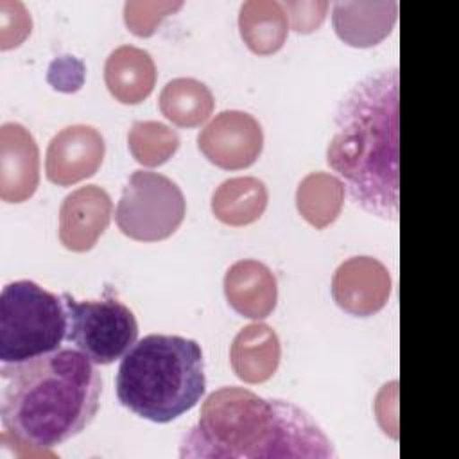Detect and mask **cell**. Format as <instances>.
<instances>
[{"label": "cell", "instance_id": "1", "mask_svg": "<svg viewBox=\"0 0 459 459\" xmlns=\"http://www.w3.org/2000/svg\"><path fill=\"white\" fill-rule=\"evenodd\" d=\"M398 90L396 65L366 74L339 102L326 147V163L351 201L391 222L400 206Z\"/></svg>", "mask_w": 459, "mask_h": 459}, {"label": "cell", "instance_id": "2", "mask_svg": "<svg viewBox=\"0 0 459 459\" xmlns=\"http://www.w3.org/2000/svg\"><path fill=\"white\" fill-rule=\"evenodd\" d=\"M0 416L18 445L48 450L81 434L97 416L102 378L81 350L59 348L2 364Z\"/></svg>", "mask_w": 459, "mask_h": 459}, {"label": "cell", "instance_id": "3", "mask_svg": "<svg viewBox=\"0 0 459 459\" xmlns=\"http://www.w3.org/2000/svg\"><path fill=\"white\" fill-rule=\"evenodd\" d=\"M179 457L333 459L337 452L307 411L228 385L206 396L197 423L179 445Z\"/></svg>", "mask_w": 459, "mask_h": 459}, {"label": "cell", "instance_id": "4", "mask_svg": "<svg viewBox=\"0 0 459 459\" xmlns=\"http://www.w3.org/2000/svg\"><path fill=\"white\" fill-rule=\"evenodd\" d=\"M204 389L203 350L181 335H145L127 350L117 373L118 402L154 423H169L195 407Z\"/></svg>", "mask_w": 459, "mask_h": 459}, {"label": "cell", "instance_id": "5", "mask_svg": "<svg viewBox=\"0 0 459 459\" xmlns=\"http://www.w3.org/2000/svg\"><path fill=\"white\" fill-rule=\"evenodd\" d=\"M63 298L30 280L7 283L0 294V359L2 364L23 362L59 350L66 339Z\"/></svg>", "mask_w": 459, "mask_h": 459}, {"label": "cell", "instance_id": "6", "mask_svg": "<svg viewBox=\"0 0 459 459\" xmlns=\"http://www.w3.org/2000/svg\"><path fill=\"white\" fill-rule=\"evenodd\" d=\"M186 213L181 188L167 176L134 170L115 210L118 230L140 242H158L170 237Z\"/></svg>", "mask_w": 459, "mask_h": 459}, {"label": "cell", "instance_id": "7", "mask_svg": "<svg viewBox=\"0 0 459 459\" xmlns=\"http://www.w3.org/2000/svg\"><path fill=\"white\" fill-rule=\"evenodd\" d=\"M61 298L68 319L66 339L95 364L115 362L136 342V317L122 301L115 298L79 301L66 292Z\"/></svg>", "mask_w": 459, "mask_h": 459}, {"label": "cell", "instance_id": "8", "mask_svg": "<svg viewBox=\"0 0 459 459\" xmlns=\"http://www.w3.org/2000/svg\"><path fill=\"white\" fill-rule=\"evenodd\" d=\"M199 151L213 165L238 170L253 165L264 149L260 122L240 109L217 113L197 134Z\"/></svg>", "mask_w": 459, "mask_h": 459}, {"label": "cell", "instance_id": "9", "mask_svg": "<svg viewBox=\"0 0 459 459\" xmlns=\"http://www.w3.org/2000/svg\"><path fill=\"white\" fill-rule=\"evenodd\" d=\"M106 154L104 136L99 129L86 124H74L52 136L45 172L48 181L68 186L93 176Z\"/></svg>", "mask_w": 459, "mask_h": 459}, {"label": "cell", "instance_id": "10", "mask_svg": "<svg viewBox=\"0 0 459 459\" xmlns=\"http://www.w3.org/2000/svg\"><path fill=\"white\" fill-rule=\"evenodd\" d=\"M332 296L351 316H373L385 307L391 296V274L373 256H351L335 269Z\"/></svg>", "mask_w": 459, "mask_h": 459}, {"label": "cell", "instance_id": "11", "mask_svg": "<svg viewBox=\"0 0 459 459\" xmlns=\"http://www.w3.org/2000/svg\"><path fill=\"white\" fill-rule=\"evenodd\" d=\"M39 183V149L30 131L18 122L0 127V197L23 203Z\"/></svg>", "mask_w": 459, "mask_h": 459}, {"label": "cell", "instance_id": "12", "mask_svg": "<svg viewBox=\"0 0 459 459\" xmlns=\"http://www.w3.org/2000/svg\"><path fill=\"white\" fill-rule=\"evenodd\" d=\"M113 203L99 185L70 192L59 208V240L70 251L91 249L109 224Z\"/></svg>", "mask_w": 459, "mask_h": 459}, {"label": "cell", "instance_id": "13", "mask_svg": "<svg viewBox=\"0 0 459 459\" xmlns=\"http://www.w3.org/2000/svg\"><path fill=\"white\" fill-rule=\"evenodd\" d=\"M398 2L355 0L332 5V23L337 36L351 47L378 45L394 27Z\"/></svg>", "mask_w": 459, "mask_h": 459}, {"label": "cell", "instance_id": "14", "mask_svg": "<svg viewBox=\"0 0 459 459\" xmlns=\"http://www.w3.org/2000/svg\"><path fill=\"white\" fill-rule=\"evenodd\" d=\"M224 294L231 308L240 316L264 319L276 307L278 283L265 264L246 258L226 271Z\"/></svg>", "mask_w": 459, "mask_h": 459}, {"label": "cell", "instance_id": "15", "mask_svg": "<svg viewBox=\"0 0 459 459\" xmlns=\"http://www.w3.org/2000/svg\"><path fill=\"white\" fill-rule=\"evenodd\" d=\"M104 81L109 93L118 102L138 104L154 90V59L143 48L134 45H120L106 59Z\"/></svg>", "mask_w": 459, "mask_h": 459}, {"label": "cell", "instance_id": "16", "mask_svg": "<svg viewBox=\"0 0 459 459\" xmlns=\"http://www.w3.org/2000/svg\"><path fill=\"white\" fill-rule=\"evenodd\" d=\"M281 346L276 332L265 323L244 326L230 348V362L235 375L247 384L269 380L280 364Z\"/></svg>", "mask_w": 459, "mask_h": 459}, {"label": "cell", "instance_id": "17", "mask_svg": "<svg viewBox=\"0 0 459 459\" xmlns=\"http://www.w3.org/2000/svg\"><path fill=\"white\" fill-rule=\"evenodd\" d=\"M269 194L262 179L238 176L222 181L212 195L213 215L228 226H246L262 217Z\"/></svg>", "mask_w": 459, "mask_h": 459}, {"label": "cell", "instance_id": "18", "mask_svg": "<svg viewBox=\"0 0 459 459\" xmlns=\"http://www.w3.org/2000/svg\"><path fill=\"white\" fill-rule=\"evenodd\" d=\"M238 29L244 43L260 56L280 50L287 39L289 20L276 0H247L238 11Z\"/></svg>", "mask_w": 459, "mask_h": 459}, {"label": "cell", "instance_id": "19", "mask_svg": "<svg viewBox=\"0 0 459 459\" xmlns=\"http://www.w3.org/2000/svg\"><path fill=\"white\" fill-rule=\"evenodd\" d=\"M161 115L179 127H197L213 111L215 100L210 88L192 77L169 81L158 99Z\"/></svg>", "mask_w": 459, "mask_h": 459}, {"label": "cell", "instance_id": "20", "mask_svg": "<svg viewBox=\"0 0 459 459\" xmlns=\"http://www.w3.org/2000/svg\"><path fill=\"white\" fill-rule=\"evenodd\" d=\"M344 185L328 172H310L296 190V206L301 217L317 230L330 226L344 204Z\"/></svg>", "mask_w": 459, "mask_h": 459}, {"label": "cell", "instance_id": "21", "mask_svg": "<svg viewBox=\"0 0 459 459\" xmlns=\"http://www.w3.org/2000/svg\"><path fill=\"white\" fill-rule=\"evenodd\" d=\"M127 145L140 165L158 167L176 154L179 149V136L163 122L138 120L127 133Z\"/></svg>", "mask_w": 459, "mask_h": 459}, {"label": "cell", "instance_id": "22", "mask_svg": "<svg viewBox=\"0 0 459 459\" xmlns=\"http://www.w3.org/2000/svg\"><path fill=\"white\" fill-rule=\"evenodd\" d=\"M183 5L181 0L176 2H142V0H131L124 5V20L129 30L136 36H151L154 34L160 22L176 13Z\"/></svg>", "mask_w": 459, "mask_h": 459}, {"label": "cell", "instance_id": "23", "mask_svg": "<svg viewBox=\"0 0 459 459\" xmlns=\"http://www.w3.org/2000/svg\"><path fill=\"white\" fill-rule=\"evenodd\" d=\"M32 29L30 13L14 0H0V48L7 50L18 47Z\"/></svg>", "mask_w": 459, "mask_h": 459}, {"label": "cell", "instance_id": "24", "mask_svg": "<svg viewBox=\"0 0 459 459\" xmlns=\"http://www.w3.org/2000/svg\"><path fill=\"white\" fill-rule=\"evenodd\" d=\"M281 5L287 13L289 27L296 32L316 30L323 23L328 9V2L325 0H296Z\"/></svg>", "mask_w": 459, "mask_h": 459}, {"label": "cell", "instance_id": "25", "mask_svg": "<svg viewBox=\"0 0 459 459\" xmlns=\"http://www.w3.org/2000/svg\"><path fill=\"white\" fill-rule=\"evenodd\" d=\"M48 82L61 91H77L84 82V65L74 56H63L50 63Z\"/></svg>", "mask_w": 459, "mask_h": 459}]
</instances>
